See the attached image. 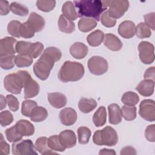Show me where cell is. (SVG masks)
I'll return each instance as SVG.
<instances>
[{
  "mask_svg": "<svg viewBox=\"0 0 155 155\" xmlns=\"http://www.w3.org/2000/svg\"><path fill=\"white\" fill-rule=\"evenodd\" d=\"M61 56L62 53L59 48L54 47H47L33 65V70L36 76L42 81L46 80L54 62L59 61Z\"/></svg>",
  "mask_w": 155,
  "mask_h": 155,
  "instance_id": "6da1fadb",
  "label": "cell"
},
{
  "mask_svg": "<svg viewBox=\"0 0 155 155\" xmlns=\"http://www.w3.org/2000/svg\"><path fill=\"white\" fill-rule=\"evenodd\" d=\"M78 10V17H91L99 21L100 16L107 8L99 0H81L73 1Z\"/></svg>",
  "mask_w": 155,
  "mask_h": 155,
  "instance_id": "7a4b0ae2",
  "label": "cell"
},
{
  "mask_svg": "<svg viewBox=\"0 0 155 155\" xmlns=\"http://www.w3.org/2000/svg\"><path fill=\"white\" fill-rule=\"evenodd\" d=\"M85 70L79 62L67 61L58 72V78L63 82H74L80 80L84 75Z\"/></svg>",
  "mask_w": 155,
  "mask_h": 155,
  "instance_id": "3957f363",
  "label": "cell"
},
{
  "mask_svg": "<svg viewBox=\"0 0 155 155\" xmlns=\"http://www.w3.org/2000/svg\"><path fill=\"white\" fill-rule=\"evenodd\" d=\"M31 78L27 71L20 70L7 75L4 79V85L7 91L12 94H18L24 87L26 82Z\"/></svg>",
  "mask_w": 155,
  "mask_h": 155,
  "instance_id": "277c9868",
  "label": "cell"
},
{
  "mask_svg": "<svg viewBox=\"0 0 155 155\" xmlns=\"http://www.w3.org/2000/svg\"><path fill=\"white\" fill-rule=\"evenodd\" d=\"M93 142L97 145H107L113 147L117 144L118 136L116 130L110 127L107 126L102 130H97L93 136Z\"/></svg>",
  "mask_w": 155,
  "mask_h": 155,
  "instance_id": "5b68a950",
  "label": "cell"
},
{
  "mask_svg": "<svg viewBox=\"0 0 155 155\" xmlns=\"http://www.w3.org/2000/svg\"><path fill=\"white\" fill-rule=\"evenodd\" d=\"M102 2L107 8H109L107 10L109 15L115 19L121 18L129 7L128 1L105 0L102 1Z\"/></svg>",
  "mask_w": 155,
  "mask_h": 155,
  "instance_id": "8992f818",
  "label": "cell"
},
{
  "mask_svg": "<svg viewBox=\"0 0 155 155\" xmlns=\"http://www.w3.org/2000/svg\"><path fill=\"white\" fill-rule=\"evenodd\" d=\"M12 153L15 155L38 154L35 147L30 139L20 140L13 142Z\"/></svg>",
  "mask_w": 155,
  "mask_h": 155,
  "instance_id": "52a82bcc",
  "label": "cell"
},
{
  "mask_svg": "<svg viewBox=\"0 0 155 155\" xmlns=\"http://www.w3.org/2000/svg\"><path fill=\"white\" fill-rule=\"evenodd\" d=\"M88 68L92 74L102 75L105 73L108 68L107 61L99 56H93L88 61Z\"/></svg>",
  "mask_w": 155,
  "mask_h": 155,
  "instance_id": "ba28073f",
  "label": "cell"
},
{
  "mask_svg": "<svg viewBox=\"0 0 155 155\" xmlns=\"http://www.w3.org/2000/svg\"><path fill=\"white\" fill-rule=\"evenodd\" d=\"M139 56L140 61L145 64H150L154 61V47L148 41H142L138 45Z\"/></svg>",
  "mask_w": 155,
  "mask_h": 155,
  "instance_id": "9c48e42d",
  "label": "cell"
},
{
  "mask_svg": "<svg viewBox=\"0 0 155 155\" xmlns=\"http://www.w3.org/2000/svg\"><path fill=\"white\" fill-rule=\"evenodd\" d=\"M140 116L148 122L155 120V105L154 101L151 99L143 100L139 105Z\"/></svg>",
  "mask_w": 155,
  "mask_h": 155,
  "instance_id": "30bf717a",
  "label": "cell"
},
{
  "mask_svg": "<svg viewBox=\"0 0 155 155\" xmlns=\"http://www.w3.org/2000/svg\"><path fill=\"white\" fill-rule=\"evenodd\" d=\"M17 41L12 37H5L1 39L0 56L15 55Z\"/></svg>",
  "mask_w": 155,
  "mask_h": 155,
  "instance_id": "8fae6325",
  "label": "cell"
},
{
  "mask_svg": "<svg viewBox=\"0 0 155 155\" xmlns=\"http://www.w3.org/2000/svg\"><path fill=\"white\" fill-rule=\"evenodd\" d=\"M61 145L66 149L70 148L76 145V136L74 131L65 130L61 132L58 136Z\"/></svg>",
  "mask_w": 155,
  "mask_h": 155,
  "instance_id": "7c38bea8",
  "label": "cell"
},
{
  "mask_svg": "<svg viewBox=\"0 0 155 155\" xmlns=\"http://www.w3.org/2000/svg\"><path fill=\"white\" fill-rule=\"evenodd\" d=\"M59 119L61 124L64 125H72L77 120L76 111L70 107L65 108L59 113Z\"/></svg>",
  "mask_w": 155,
  "mask_h": 155,
  "instance_id": "4fadbf2b",
  "label": "cell"
},
{
  "mask_svg": "<svg viewBox=\"0 0 155 155\" xmlns=\"http://www.w3.org/2000/svg\"><path fill=\"white\" fill-rule=\"evenodd\" d=\"M136 26L131 21H124L121 22L118 27V33L122 38L130 39L135 35Z\"/></svg>",
  "mask_w": 155,
  "mask_h": 155,
  "instance_id": "5bb4252c",
  "label": "cell"
},
{
  "mask_svg": "<svg viewBox=\"0 0 155 155\" xmlns=\"http://www.w3.org/2000/svg\"><path fill=\"white\" fill-rule=\"evenodd\" d=\"M27 22L35 32L42 30L45 27V19L36 12H31L27 21Z\"/></svg>",
  "mask_w": 155,
  "mask_h": 155,
  "instance_id": "9a60e30c",
  "label": "cell"
},
{
  "mask_svg": "<svg viewBox=\"0 0 155 155\" xmlns=\"http://www.w3.org/2000/svg\"><path fill=\"white\" fill-rule=\"evenodd\" d=\"M154 81L151 79H144L139 82L136 87V90L143 96H150L154 93Z\"/></svg>",
  "mask_w": 155,
  "mask_h": 155,
  "instance_id": "2e32d148",
  "label": "cell"
},
{
  "mask_svg": "<svg viewBox=\"0 0 155 155\" xmlns=\"http://www.w3.org/2000/svg\"><path fill=\"white\" fill-rule=\"evenodd\" d=\"M18 133L22 136H30L35 133V127L29 121L21 119L15 125Z\"/></svg>",
  "mask_w": 155,
  "mask_h": 155,
  "instance_id": "e0dca14e",
  "label": "cell"
},
{
  "mask_svg": "<svg viewBox=\"0 0 155 155\" xmlns=\"http://www.w3.org/2000/svg\"><path fill=\"white\" fill-rule=\"evenodd\" d=\"M88 51V49L87 46L80 42H74L70 48L71 55L77 59L84 58L87 55Z\"/></svg>",
  "mask_w": 155,
  "mask_h": 155,
  "instance_id": "ac0fdd59",
  "label": "cell"
},
{
  "mask_svg": "<svg viewBox=\"0 0 155 155\" xmlns=\"http://www.w3.org/2000/svg\"><path fill=\"white\" fill-rule=\"evenodd\" d=\"M47 99L50 105L56 108H62L67 104L66 96L59 92L48 93Z\"/></svg>",
  "mask_w": 155,
  "mask_h": 155,
  "instance_id": "d6986e66",
  "label": "cell"
},
{
  "mask_svg": "<svg viewBox=\"0 0 155 155\" xmlns=\"http://www.w3.org/2000/svg\"><path fill=\"white\" fill-rule=\"evenodd\" d=\"M104 45L109 50L114 51L120 50L122 47L121 41L112 33H107L105 35Z\"/></svg>",
  "mask_w": 155,
  "mask_h": 155,
  "instance_id": "ffe728a7",
  "label": "cell"
},
{
  "mask_svg": "<svg viewBox=\"0 0 155 155\" xmlns=\"http://www.w3.org/2000/svg\"><path fill=\"white\" fill-rule=\"evenodd\" d=\"M24 88L25 99H29L37 96L40 90L39 85L31 78L26 82Z\"/></svg>",
  "mask_w": 155,
  "mask_h": 155,
  "instance_id": "44dd1931",
  "label": "cell"
},
{
  "mask_svg": "<svg viewBox=\"0 0 155 155\" xmlns=\"http://www.w3.org/2000/svg\"><path fill=\"white\" fill-rule=\"evenodd\" d=\"M109 122L113 125H117L122 121L121 110L116 104H111L108 107Z\"/></svg>",
  "mask_w": 155,
  "mask_h": 155,
  "instance_id": "7402d4cb",
  "label": "cell"
},
{
  "mask_svg": "<svg viewBox=\"0 0 155 155\" xmlns=\"http://www.w3.org/2000/svg\"><path fill=\"white\" fill-rule=\"evenodd\" d=\"M48 138L47 137H40L36 140L35 147L36 150L39 153L43 155L49 154H56L57 153L53 151L51 149L49 148L47 143Z\"/></svg>",
  "mask_w": 155,
  "mask_h": 155,
  "instance_id": "603a6c76",
  "label": "cell"
},
{
  "mask_svg": "<svg viewBox=\"0 0 155 155\" xmlns=\"http://www.w3.org/2000/svg\"><path fill=\"white\" fill-rule=\"evenodd\" d=\"M62 12V15L71 21L76 20L78 17L74 5L71 1H67L63 4Z\"/></svg>",
  "mask_w": 155,
  "mask_h": 155,
  "instance_id": "cb8c5ba5",
  "label": "cell"
},
{
  "mask_svg": "<svg viewBox=\"0 0 155 155\" xmlns=\"http://www.w3.org/2000/svg\"><path fill=\"white\" fill-rule=\"evenodd\" d=\"M97 103L93 98L82 97L78 103V107L80 111L84 113H88L97 107Z\"/></svg>",
  "mask_w": 155,
  "mask_h": 155,
  "instance_id": "d4e9b609",
  "label": "cell"
},
{
  "mask_svg": "<svg viewBox=\"0 0 155 155\" xmlns=\"http://www.w3.org/2000/svg\"><path fill=\"white\" fill-rule=\"evenodd\" d=\"M104 39V33L100 30H96L90 33L87 38V41L88 44L92 47L100 45Z\"/></svg>",
  "mask_w": 155,
  "mask_h": 155,
  "instance_id": "484cf974",
  "label": "cell"
},
{
  "mask_svg": "<svg viewBox=\"0 0 155 155\" xmlns=\"http://www.w3.org/2000/svg\"><path fill=\"white\" fill-rule=\"evenodd\" d=\"M58 26L59 30L65 33H71L75 29L74 23L68 19L63 15H61L59 18Z\"/></svg>",
  "mask_w": 155,
  "mask_h": 155,
  "instance_id": "4316f807",
  "label": "cell"
},
{
  "mask_svg": "<svg viewBox=\"0 0 155 155\" xmlns=\"http://www.w3.org/2000/svg\"><path fill=\"white\" fill-rule=\"evenodd\" d=\"M47 116L48 112L45 108L41 106H36L32 110L30 118L33 122H39L44 121Z\"/></svg>",
  "mask_w": 155,
  "mask_h": 155,
  "instance_id": "83f0119b",
  "label": "cell"
},
{
  "mask_svg": "<svg viewBox=\"0 0 155 155\" xmlns=\"http://www.w3.org/2000/svg\"><path fill=\"white\" fill-rule=\"evenodd\" d=\"M107 111L105 107H100L93 114V121L94 125L97 127L103 126L106 123Z\"/></svg>",
  "mask_w": 155,
  "mask_h": 155,
  "instance_id": "f1b7e54d",
  "label": "cell"
},
{
  "mask_svg": "<svg viewBox=\"0 0 155 155\" xmlns=\"http://www.w3.org/2000/svg\"><path fill=\"white\" fill-rule=\"evenodd\" d=\"M97 24L95 19L89 18H82L78 22V28L82 32H88L94 29Z\"/></svg>",
  "mask_w": 155,
  "mask_h": 155,
  "instance_id": "f546056e",
  "label": "cell"
},
{
  "mask_svg": "<svg viewBox=\"0 0 155 155\" xmlns=\"http://www.w3.org/2000/svg\"><path fill=\"white\" fill-rule=\"evenodd\" d=\"M121 101L125 105L134 106L139 102V97L136 93L133 91H127L122 95Z\"/></svg>",
  "mask_w": 155,
  "mask_h": 155,
  "instance_id": "4dcf8cb0",
  "label": "cell"
},
{
  "mask_svg": "<svg viewBox=\"0 0 155 155\" xmlns=\"http://www.w3.org/2000/svg\"><path fill=\"white\" fill-rule=\"evenodd\" d=\"M136 107L125 105L121 109L122 116L127 121L133 120L136 117Z\"/></svg>",
  "mask_w": 155,
  "mask_h": 155,
  "instance_id": "1f68e13d",
  "label": "cell"
},
{
  "mask_svg": "<svg viewBox=\"0 0 155 155\" xmlns=\"http://www.w3.org/2000/svg\"><path fill=\"white\" fill-rule=\"evenodd\" d=\"M135 35L140 39L147 38L151 35V31L144 22H140L136 27Z\"/></svg>",
  "mask_w": 155,
  "mask_h": 155,
  "instance_id": "d6a6232c",
  "label": "cell"
},
{
  "mask_svg": "<svg viewBox=\"0 0 155 155\" xmlns=\"http://www.w3.org/2000/svg\"><path fill=\"white\" fill-rule=\"evenodd\" d=\"M78 142L81 144H87L88 143L91 136L90 130L86 127H80L78 130Z\"/></svg>",
  "mask_w": 155,
  "mask_h": 155,
  "instance_id": "836d02e7",
  "label": "cell"
},
{
  "mask_svg": "<svg viewBox=\"0 0 155 155\" xmlns=\"http://www.w3.org/2000/svg\"><path fill=\"white\" fill-rule=\"evenodd\" d=\"M15 63L18 67H26L33 63V58L27 54H18L15 59Z\"/></svg>",
  "mask_w": 155,
  "mask_h": 155,
  "instance_id": "e575fe53",
  "label": "cell"
},
{
  "mask_svg": "<svg viewBox=\"0 0 155 155\" xmlns=\"http://www.w3.org/2000/svg\"><path fill=\"white\" fill-rule=\"evenodd\" d=\"M10 11L16 15L24 16H27L28 13V8L25 5L17 2H12L10 5Z\"/></svg>",
  "mask_w": 155,
  "mask_h": 155,
  "instance_id": "d590c367",
  "label": "cell"
},
{
  "mask_svg": "<svg viewBox=\"0 0 155 155\" xmlns=\"http://www.w3.org/2000/svg\"><path fill=\"white\" fill-rule=\"evenodd\" d=\"M48 146L50 149L56 151H64L65 148L61 145L58 135H52L48 139Z\"/></svg>",
  "mask_w": 155,
  "mask_h": 155,
  "instance_id": "8d00e7d4",
  "label": "cell"
},
{
  "mask_svg": "<svg viewBox=\"0 0 155 155\" xmlns=\"http://www.w3.org/2000/svg\"><path fill=\"white\" fill-rule=\"evenodd\" d=\"M15 55L0 56V66L4 70H10L15 65Z\"/></svg>",
  "mask_w": 155,
  "mask_h": 155,
  "instance_id": "74e56055",
  "label": "cell"
},
{
  "mask_svg": "<svg viewBox=\"0 0 155 155\" xmlns=\"http://www.w3.org/2000/svg\"><path fill=\"white\" fill-rule=\"evenodd\" d=\"M5 134L7 140L10 142H15L20 140L22 139L23 137L18 133L15 125L7 128L5 131Z\"/></svg>",
  "mask_w": 155,
  "mask_h": 155,
  "instance_id": "f35d334b",
  "label": "cell"
},
{
  "mask_svg": "<svg viewBox=\"0 0 155 155\" xmlns=\"http://www.w3.org/2000/svg\"><path fill=\"white\" fill-rule=\"evenodd\" d=\"M44 50V45L41 42H36L31 43L28 55L31 58H38L42 52Z\"/></svg>",
  "mask_w": 155,
  "mask_h": 155,
  "instance_id": "ab89813d",
  "label": "cell"
},
{
  "mask_svg": "<svg viewBox=\"0 0 155 155\" xmlns=\"http://www.w3.org/2000/svg\"><path fill=\"white\" fill-rule=\"evenodd\" d=\"M37 106V103L32 100H25L22 103L21 113L26 117H30L33 108Z\"/></svg>",
  "mask_w": 155,
  "mask_h": 155,
  "instance_id": "60d3db41",
  "label": "cell"
},
{
  "mask_svg": "<svg viewBox=\"0 0 155 155\" xmlns=\"http://www.w3.org/2000/svg\"><path fill=\"white\" fill-rule=\"evenodd\" d=\"M56 5L55 1L39 0L36 1L37 8L42 12H48L53 10Z\"/></svg>",
  "mask_w": 155,
  "mask_h": 155,
  "instance_id": "b9f144b4",
  "label": "cell"
},
{
  "mask_svg": "<svg viewBox=\"0 0 155 155\" xmlns=\"http://www.w3.org/2000/svg\"><path fill=\"white\" fill-rule=\"evenodd\" d=\"M21 23L16 20L11 21L8 22L7 25V31L8 33L12 35V36L16 37V38H19V28Z\"/></svg>",
  "mask_w": 155,
  "mask_h": 155,
  "instance_id": "7bdbcfd3",
  "label": "cell"
},
{
  "mask_svg": "<svg viewBox=\"0 0 155 155\" xmlns=\"http://www.w3.org/2000/svg\"><path fill=\"white\" fill-rule=\"evenodd\" d=\"M35 32L31 29L27 22L21 24L19 28V35L24 38H31L35 35Z\"/></svg>",
  "mask_w": 155,
  "mask_h": 155,
  "instance_id": "ee69618b",
  "label": "cell"
},
{
  "mask_svg": "<svg viewBox=\"0 0 155 155\" xmlns=\"http://www.w3.org/2000/svg\"><path fill=\"white\" fill-rule=\"evenodd\" d=\"M13 114L8 111H2L0 113V124L2 127H5L13 122Z\"/></svg>",
  "mask_w": 155,
  "mask_h": 155,
  "instance_id": "f6af8a7d",
  "label": "cell"
},
{
  "mask_svg": "<svg viewBox=\"0 0 155 155\" xmlns=\"http://www.w3.org/2000/svg\"><path fill=\"white\" fill-rule=\"evenodd\" d=\"M31 42L24 41L17 42L16 44V51L19 54H27Z\"/></svg>",
  "mask_w": 155,
  "mask_h": 155,
  "instance_id": "bcb514c9",
  "label": "cell"
},
{
  "mask_svg": "<svg viewBox=\"0 0 155 155\" xmlns=\"http://www.w3.org/2000/svg\"><path fill=\"white\" fill-rule=\"evenodd\" d=\"M101 21L102 24L106 27H113L116 25V19L111 17L108 11L105 12L101 16Z\"/></svg>",
  "mask_w": 155,
  "mask_h": 155,
  "instance_id": "7dc6e473",
  "label": "cell"
},
{
  "mask_svg": "<svg viewBox=\"0 0 155 155\" xmlns=\"http://www.w3.org/2000/svg\"><path fill=\"white\" fill-rule=\"evenodd\" d=\"M6 100L7 105L10 110L12 111H16L19 109V104L18 99L12 94H7L6 96Z\"/></svg>",
  "mask_w": 155,
  "mask_h": 155,
  "instance_id": "c3c4849f",
  "label": "cell"
},
{
  "mask_svg": "<svg viewBox=\"0 0 155 155\" xmlns=\"http://www.w3.org/2000/svg\"><path fill=\"white\" fill-rule=\"evenodd\" d=\"M145 137L149 142L155 141V125H148L145 131Z\"/></svg>",
  "mask_w": 155,
  "mask_h": 155,
  "instance_id": "681fc988",
  "label": "cell"
},
{
  "mask_svg": "<svg viewBox=\"0 0 155 155\" xmlns=\"http://www.w3.org/2000/svg\"><path fill=\"white\" fill-rule=\"evenodd\" d=\"M145 24L153 30L155 29V24H154V19H155V13L154 12L149 13L143 16Z\"/></svg>",
  "mask_w": 155,
  "mask_h": 155,
  "instance_id": "f907efd6",
  "label": "cell"
},
{
  "mask_svg": "<svg viewBox=\"0 0 155 155\" xmlns=\"http://www.w3.org/2000/svg\"><path fill=\"white\" fill-rule=\"evenodd\" d=\"M10 153V146L5 141L2 133L0 134V155H7Z\"/></svg>",
  "mask_w": 155,
  "mask_h": 155,
  "instance_id": "816d5d0a",
  "label": "cell"
},
{
  "mask_svg": "<svg viewBox=\"0 0 155 155\" xmlns=\"http://www.w3.org/2000/svg\"><path fill=\"white\" fill-rule=\"evenodd\" d=\"M10 5L8 1L4 0L0 1V14L1 16L7 15L9 13L10 10Z\"/></svg>",
  "mask_w": 155,
  "mask_h": 155,
  "instance_id": "f5cc1de1",
  "label": "cell"
},
{
  "mask_svg": "<svg viewBox=\"0 0 155 155\" xmlns=\"http://www.w3.org/2000/svg\"><path fill=\"white\" fill-rule=\"evenodd\" d=\"M145 79H151L154 81L155 77V67H151L148 68L144 73L143 75Z\"/></svg>",
  "mask_w": 155,
  "mask_h": 155,
  "instance_id": "db71d44e",
  "label": "cell"
},
{
  "mask_svg": "<svg viewBox=\"0 0 155 155\" xmlns=\"http://www.w3.org/2000/svg\"><path fill=\"white\" fill-rule=\"evenodd\" d=\"M136 151L134 148L131 146H127L124 147L121 151L120 154H136Z\"/></svg>",
  "mask_w": 155,
  "mask_h": 155,
  "instance_id": "11a10c76",
  "label": "cell"
},
{
  "mask_svg": "<svg viewBox=\"0 0 155 155\" xmlns=\"http://www.w3.org/2000/svg\"><path fill=\"white\" fill-rule=\"evenodd\" d=\"M99 154L100 155H101V154H116V152L114 151V150L104 148V149H102L100 150Z\"/></svg>",
  "mask_w": 155,
  "mask_h": 155,
  "instance_id": "9f6ffc18",
  "label": "cell"
},
{
  "mask_svg": "<svg viewBox=\"0 0 155 155\" xmlns=\"http://www.w3.org/2000/svg\"><path fill=\"white\" fill-rule=\"evenodd\" d=\"M0 99H1V110H2L6 107V104L7 102L6 98L5 99V97L3 96V95L0 96Z\"/></svg>",
  "mask_w": 155,
  "mask_h": 155,
  "instance_id": "6f0895ef",
  "label": "cell"
}]
</instances>
